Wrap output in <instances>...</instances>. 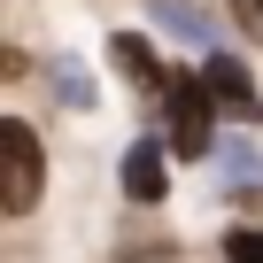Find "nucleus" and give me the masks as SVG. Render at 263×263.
I'll list each match as a JSON object with an SVG mask.
<instances>
[{
  "label": "nucleus",
  "instance_id": "6e6552de",
  "mask_svg": "<svg viewBox=\"0 0 263 263\" xmlns=\"http://www.w3.org/2000/svg\"><path fill=\"white\" fill-rule=\"evenodd\" d=\"M54 85H62V93H70V101H78V108H85V101H93V85H85V70H78V62H62V70H54Z\"/></svg>",
  "mask_w": 263,
  "mask_h": 263
},
{
  "label": "nucleus",
  "instance_id": "f03ea898",
  "mask_svg": "<svg viewBox=\"0 0 263 263\" xmlns=\"http://www.w3.org/2000/svg\"><path fill=\"white\" fill-rule=\"evenodd\" d=\"M209 116H217L209 85H201V78H171V147L201 155V147H209Z\"/></svg>",
  "mask_w": 263,
  "mask_h": 263
},
{
  "label": "nucleus",
  "instance_id": "f257e3e1",
  "mask_svg": "<svg viewBox=\"0 0 263 263\" xmlns=\"http://www.w3.org/2000/svg\"><path fill=\"white\" fill-rule=\"evenodd\" d=\"M39 178H47V163H39V132H31L24 116H8V124H0V209L24 217V209L39 201Z\"/></svg>",
  "mask_w": 263,
  "mask_h": 263
},
{
  "label": "nucleus",
  "instance_id": "0eeeda50",
  "mask_svg": "<svg viewBox=\"0 0 263 263\" xmlns=\"http://www.w3.org/2000/svg\"><path fill=\"white\" fill-rule=\"evenodd\" d=\"M155 8H163V24H178V31L209 39V16H201V8H186V0H155Z\"/></svg>",
  "mask_w": 263,
  "mask_h": 263
},
{
  "label": "nucleus",
  "instance_id": "7ed1b4c3",
  "mask_svg": "<svg viewBox=\"0 0 263 263\" xmlns=\"http://www.w3.org/2000/svg\"><path fill=\"white\" fill-rule=\"evenodd\" d=\"M201 85H209V101H217L224 116H240V124L263 116V93H255V78H248L232 54H209V62H201Z\"/></svg>",
  "mask_w": 263,
  "mask_h": 263
},
{
  "label": "nucleus",
  "instance_id": "39448f33",
  "mask_svg": "<svg viewBox=\"0 0 263 263\" xmlns=\"http://www.w3.org/2000/svg\"><path fill=\"white\" fill-rule=\"evenodd\" d=\"M108 62L132 78V85H147V93H171V78L155 70V54H147V39H132V31H116L108 39Z\"/></svg>",
  "mask_w": 263,
  "mask_h": 263
},
{
  "label": "nucleus",
  "instance_id": "423d86ee",
  "mask_svg": "<svg viewBox=\"0 0 263 263\" xmlns=\"http://www.w3.org/2000/svg\"><path fill=\"white\" fill-rule=\"evenodd\" d=\"M224 263H263V224H232L224 232Z\"/></svg>",
  "mask_w": 263,
  "mask_h": 263
},
{
  "label": "nucleus",
  "instance_id": "20e7f679",
  "mask_svg": "<svg viewBox=\"0 0 263 263\" xmlns=\"http://www.w3.org/2000/svg\"><path fill=\"white\" fill-rule=\"evenodd\" d=\"M116 178H124L132 201H163V194H171V171H163V147H155V140L124 147V171H116Z\"/></svg>",
  "mask_w": 263,
  "mask_h": 263
},
{
  "label": "nucleus",
  "instance_id": "1a4fd4ad",
  "mask_svg": "<svg viewBox=\"0 0 263 263\" xmlns=\"http://www.w3.org/2000/svg\"><path fill=\"white\" fill-rule=\"evenodd\" d=\"M255 16H263V0H255Z\"/></svg>",
  "mask_w": 263,
  "mask_h": 263
}]
</instances>
